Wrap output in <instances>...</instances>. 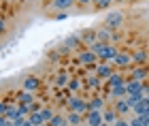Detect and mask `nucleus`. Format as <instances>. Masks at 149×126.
Returning <instances> with one entry per match:
<instances>
[{
	"instance_id": "nucleus-13",
	"label": "nucleus",
	"mask_w": 149,
	"mask_h": 126,
	"mask_svg": "<svg viewBox=\"0 0 149 126\" xmlns=\"http://www.w3.org/2000/svg\"><path fill=\"white\" fill-rule=\"evenodd\" d=\"M117 111H115L113 109V105H111V107H107V109H102V122L104 124H109V126H113V122L115 120H117Z\"/></svg>"
},
{
	"instance_id": "nucleus-5",
	"label": "nucleus",
	"mask_w": 149,
	"mask_h": 126,
	"mask_svg": "<svg viewBox=\"0 0 149 126\" xmlns=\"http://www.w3.org/2000/svg\"><path fill=\"white\" fill-rule=\"evenodd\" d=\"M83 122L87 126H102V111H87V116L83 118Z\"/></svg>"
},
{
	"instance_id": "nucleus-27",
	"label": "nucleus",
	"mask_w": 149,
	"mask_h": 126,
	"mask_svg": "<svg viewBox=\"0 0 149 126\" xmlns=\"http://www.w3.org/2000/svg\"><path fill=\"white\" fill-rule=\"evenodd\" d=\"M100 81H102V79H100V77H96V75H92V77H90V79H87V81H85V88L98 90V88H100Z\"/></svg>"
},
{
	"instance_id": "nucleus-26",
	"label": "nucleus",
	"mask_w": 149,
	"mask_h": 126,
	"mask_svg": "<svg viewBox=\"0 0 149 126\" xmlns=\"http://www.w3.org/2000/svg\"><path fill=\"white\" fill-rule=\"evenodd\" d=\"M130 126H149V118L145 116H134L130 120Z\"/></svg>"
},
{
	"instance_id": "nucleus-36",
	"label": "nucleus",
	"mask_w": 149,
	"mask_h": 126,
	"mask_svg": "<svg viewBox=\"0 0 149 126\" xmlns=\"http://www.w3.org/2000/svg\"><path fill=\"white\" fill-rule=\"evenodd\" d=\"M66 17H68V13H58V15H56V19H58V22H62V19H66Z\"/></svg>"
},
{
	"instance_id": "nucleus-24",
	"label": "nucleus",
	"mask_w": 149,
	"mask_h": 126,
	"mask_svg": "<svg viewBox=\"0 0 149 126\" xmlns=\"http://www.w3.org/2000/svg\"><path fill=\"white\" fill-rule=\"evenodd\" d=\"M68 75H66V71H60L58 73V77H56V83H58V88H66V85H68Z\"/></svg>"
},
{
	"instance_id": "nucleus-28",
	"label": "nucleus",
	"mask_w": 149,
	"mask_h": 126,
	"mask_svg": "<svg viewBox=\"0 0 149 126\" xmlns=\"http://www.w3.org/2000/svg\"><path fill=\"white\" fill-rule=\"evenodd\" d=\"M38 113H40V120H43L45 124L49 122V120H51L53 116H56V113H53V111H51L49 107H40V111H38Z\"/></svg>"
},
{
	"instance_id": "nucleus-7",
	"label": "nucleus",
	"mask_w": 149,
	"mask_h": 126,
	"mask_svg": "<svg viewBox=\"0 0 149 126\" xmlns=\"http://www.w3.org/2000/svg\"><path fill=\"white\" fill-rule=\"evenodd\" d=\"M149 75V66H134L130 71V79L132 81H145Z\"/></svg>"
},
{
	"instance_id": "nucleus-16",
	"label": "nucleus",
	"mask_w": 149,
	"mask_h": 126,
	"mask_svg": "<svg viewBox=\"0 0 149 126\" xmlns=\"http://www.w3.org/2000/svg\"><path fill=\"white\" fill-rule=\"evenodd\" d=\"M72 4H74V0H53V9H56L58 13H64V11H68Z\"/></svg>"
},
{
	"instance_id": "nucleus-1",
	"label": "nucleus",
	"mask_w": 149,
	"mask_h": 126,
	"mask_svg": "<svg viewBox=\"0 0 149 126\" xmlns=\"http://www.w3.org/2000/svg\"><path fill=\"white\" fill-rule=\"evenodd\" d=\"M92 51L100 58V60H104V62H113V58L117 56V49H115L111 43H94Z\"/></svg>"
},
{
	"instance_id": "nucleus-43",
	"label": "nucleus",
	"mask_w": 149,
	"mask_h": 126,
	"mask_svg": "<svg viewBox=\"0 0 149 126\" xmlns=\"http://www.w3.org/2000/svg\"><path fill=\"white\" fill-rule=\"evenodd\" d=\"M49 2H53V0H49Z\"/></svg>"
},
{
	"instance_id": "nucleus-18",
	"label": "nucleus",
	"mask_w": 149,
	"mask_h": 126,
	"mask_svg": "<svg viewBox=\"0 0 149 126\" xmlns=\"http://www.w3.org/2000/svg\"><path fill=\"white\" fill-rule=\"evenodd\" d=\"M126 96V83L117 85V88H111L109 90V98H115V101H119V98Z\"/></svg>"
},
{
	"instance_id": "nucleus-33",
	"label": "nucleus",
	"mask_w": 149,
	"mask_h": 126,
	"mask_svg": "<svg viewBox=\"0 0 149 126\" xmlns=\"http://www.w3.org/2000/svg\"><path fill=\"white\" fill-rule=\"evenodd\" d=\"M113 126H130V120H128V118H117V120L113 122Z\"/></svg>"
},
{
	"instance_id": "nucleus-21",
	"label": "nucleus",
	"mask_w": 149,
	"mask_h": 126,
	"mask_svg": "<svg viewBox=\"0 0 149 126\" xmlns=\"http://www.w3.org/2000/svg\"><path fill=\"white\" fill-rule=\"evenodd\" d=\"M81 43H87L92 47L94 43H98L96 41V30H83V36H81Z\"/></svg>"
},
{
	"instance_id": "nucleus-29",
	"label": "nucleus",
	"mask_w": 149,
	"mask_h": 126,
	"mask_svg": "<svg viewBox=\"0 0 149 126\" xmlns=\"http://www.w3.org/2000/svg\"><path fill=\"white\" fill-rule=\"evenodd\" d=\"M66 90H68V92H72V94H74L77 90H81V81H79L77 77H74V79H70V81H68V85H66Z\"/></svg>"
},
{
	"instance_id": "nucleus-6",
	"label": "nucleus",
	"mask_w": 149,
	"mask_h": 126,
	"mask_svg": "<svg viewBox=\"0 0 149 126\" xmlns=\"http://www.w3.org/2000/svg\"><path fill=\"white\" fill-rule=\"evenodd\" d=\"M24 90H26V92H32V94L38 92V90H40V79L34 77V75H28V77L24 79Z\"/></svg>"
},
{
	"instance_id": "nucleus-39",
	"label": "nucleus",
	"mask_w": 149,
	"mask_h": 126,
	"mask_svg": "<svg viewBox=\"0 0 149 126\" xmlns=\"http://www.w3.org/2000/svg\"><path fill=\"white\" fill-rule=\"evenodd\" d=\"M6 122H9V120H6V118H4V116H0V126H4Z\"/></svg>"
},
{
	"instance_id": "nucleus-2",
	"label": "nucleus",
	"mask_w": 149,
	"mask_h": 126,
	"mask_svg": "<svg viewBox=\"0 0 149 126\" xmlns=\"http://www.w3.org/2000/svg\"><path fill=\"white\" fill-rule=\"evenodd\" d=\"M66 105H68V109L72 111V113H81L83 116L87 111V103L83 101V98H79V96H70L68 101H66Z\"/></svg>"
},
{
	"instance_id": "nucleus-23",
	"label": "nucleus",
	"mask_w": 149,
	"mask_h": 126,
	"mask_svg": "<svg viewBox=\"0 0 149 126\" xmlns=\"http://www.w3.org/2000/svg\"><path fill=\"white\" fill-rule=\"evenodd\" d=\"M64 47L66 49H77V47H81V38L79 36H68V38H66V41H64Z\"/></svg>"
},
{
	"instance_id": "nucleus-37",
	"label": "nucleus",
	"mask_w": 149,
	"mask_h": 126,
	"mask_svg": "<svg viewBox=\"0 0 149 126\" xmlns=\"http://www.w3.org/2000/svg\"><path fill=\"white\" fill-rule=\"evenodd\" d=\"M24 120H26V118H17V120H13V126H24Z\"/></svg>"
},
{
	"instance_id": "nucleus-25",
	"label": "nucleus",
	"mask_w": 149,
	"mask_h": 126,
	"mask_svg": "<svg viewBox=\"0 0 149 126\" xmlns=\"http://www.w3.org/2000/svg\"><path fill=\"white\" fill-rule=\"evenodd\" d=\"M4 118H6V120H17V118H19V113H17V103L15 105H9V109H6V113H4Z\"/></svg>"
},
{
	"instance_id": "nucleus-17",
	"label": "nucleus",
	"mask_w": 149,
	"mask_h": 126,
	"mask_svg": "<svg viewBox=\"0 0 149 126\" xmlns=\"http://www.w3.org/2000/svg\"><path fill=\"white\" fill-rule=\"evenodd\" d=\"M104 109V101L100 96H94L90 103H87V111H102Z\"/></svg>"
},
{
	"instance_id": "nucleus-22",
	"label": "nucleus",
	"mask_w": 149,
	"mask_h": 126,
	"mask_svg": "<svg viewBox=\"0 0 149 126\" xmlns=\"http://www.w3.org/2000/svg\"><path fill=\"white\" fill-rule=\"evenodd\" d=\"M66 122H68V126H81V124H83V116H81V113H72V111H70V113L66 116Z\"/></svg>"
},
{
	"instance_id": "nucleus-14",
	"label": "nucleus",
	"mask_w": 149,
	"mask_h": 126,
	"mask_svg": "<svg viewBox=\"0 0 149 126\" xmlns=\"http://www.w3.org/2000/svg\"><path fill=\"white\" fill-rule=\"evenodd\" d=\"M121 83H126V79H124V75L117 73V71H115L113 75L107 79V88H109V90H111V88H117V85H121Z\"/></svg>"
},
{
	"instance_id": "nucleus-3",
	"label": "nucleus",
	"mask_w": 149,
	"mask_h": 126,
	"mask_svg": "<svg viewBox=\"0 0 149 126\" xmlns=\"http://www.w3.org/2000/svg\"><path fill=\"white\" fill-rule=\"evenodd\" d=\"M121 22H124V13L113 11V13H109V15L104 17V28L115 30V28H119V26H121Z\"/></svg>"
},
{
	"instance_id": "nucleus-15",
	"label": "nucleus",
	"mask_w": 149,
	"mask_h": 126,
	"mask_svg": "<svg viewBox=\"0 0 149 126\" xmlns=\"http://www.w3.org/2000/svg\"><path fill=\"white\" fill-rule=\"evenodd\" d=\"M36 98H34V94L32 92H26V90H19L17 92V103H22V105H32Z\"/></svg>"
},
{
	"instance_id": "nucleus-38",
	"label": "nucleus",
	"mask_w": 149,
	"mask_h": 126,
	"mask_svg": "<svg viewBox=\"0 0 149 126\" xmlns=\"http://www.w3.org/2000/svg\"><path fill=\"white\" fill-rule=\"evenodd\" d=\"M77 2H79L81 6H85V4H90V2H92V0H77Z\"/></svg>"
},
{
	"instance_id": "nucleus-41",
	"label": "nucleus",
	"mask_w": 149,
	"mask_h": 126,
	"mask_svg": "<svg viewBox=\"0 0 149 126\" xmlns=\"http://www.w3.org/2000/svg\"><path fill=\"white\" fill-rule=\"evenodd\" d=\"M81 126H87V124H85V122H83V124H81Z\"/></svg>"
},
{
	"instance_id": "nucleus-32",
	"label": "nucleus",
	"mask_w": 149,
	"mask_h": 126,
	"mask_svg": "<svg viewBox=\"0 0 149 126\" xmlns=\"http://www.w3.org/2000/svg\"><path fill=\"white\" fill-rule=\"evenodd\" d=\"M94 2H96L98 9H109V6L113 4V0H94Z\"/></svg>"
},
{
	"instance_id": "nucleus-34",
	"label": "nucleus",
	"mask_w": 149,
	"mask_h": 126,
	"mask_svg": "<svg viewBox=\"0 0 149 126\" xmlns=\"http://www.w3.org/2000/svg\"><path fill=\"white\" fill-rule=\"evenodd\" d=\"M6 109H9V103L2 101V103H0V116H4V113H6Z\"/></svg>"
},
{
	"instance_id": "nucleus-12",
	"label": "nucleus",
	"mask_w": 149,
	"mask_h": 126,
	"mask_svg": "<svg viewBox=\"0 0 149 126\" xmlns=\"http://www.w3.org/2000/svg\"><path fill=\"white\" fill-rule=\"evenodd\" d=\"M79 62H83V64H87V66H92L94 62H96V54H94L92 49H83V51H79Z\"/></svg>"
},
{
	"instance_id": "nucleus-35",
	"label": "nucleus",
	"mask_w": 149,
	"mask_h": 126,
	"mask_svg": "<svg viewBox=\"0 0 149 126\" xmlns=\"http://www.w3.org/2000/svg\"><path fill=\"white\" fill-rule=\"evenodd\" d=\"M4 32H6V19L0 17V34H4Z\"/></svg>"
},
{
	"instance_id": "nucleus-30",
	"label": "nucleus",
	"mask_w": 149,
	"mask_h": 126,
	"mask_svg": "<svg viewBox=\"0 0 149 126\" xmlns=\"http://www.w3.org/2000/svg\"><path fill=\"white\" fill-rule=\"evenodd\" d=\"M17 113H19V118H28L30 116V107H28V105L17 103Z\"/></svg>"
},
{
	"instance_id": "nucleus-31",
	"label": "nucleus",
	"mask_w": 149,
	"mask_h": 126,
	"mask_svg": "<svg viewBox=\"0 0 149 126\" xmlns=\"http://www.w3.org/2000/svg\"><path fill=\"white\" fill-rule=\"evenodd\" d=\"M28 120L34 124V126H43V124H45L43 120H40V113H38V111H36V113H30V116H28Z\"/></svg>"
},
{
	"instance_id": "nucleus-10",
	"label": "nucleus",
	"mask_w": 149,
	"mask_h": 126,
	"mask_svg": "<svg viewBox=\"0 0 149 126\" xmlns=\"http://www.w3.org/2000/svg\"><path fill=\"white\" fill-rule=\"evenodd\" d=\"M130 62H132V56L130 54H124V51H117V56L113 58V64L119 66V69H126Z\"/></svg>"
},
{
	"instance_id": "nucleus-4",
	"label": "nucleus",
	"mask_w": 149,
	"mask_h": 126,
	"mask_svg": "<svg viewBox=\"0 0 149 126\" xmlns=\"http://www.w3.org/2000/svg\"><path fill=\"white\" fill-rule=\"evenodd\" d=\"M126 94H145V81H126Z\"/></svg>"
},
{
	"instance_id": "nucleus-42",
	"label": "nucleus",
	"mask_w": 149,
	"mask_h": 126,
	"mask_svg": "<svg viewBox=\"0 0 149 126\" xmlns=\"http://www.w3.org/2000/svg\"><path fill=\"white\" fill-rule=\"evenodd\" d=\"M102 126H109V124H102Z\"/></svg>"
},
{
	"instance_id": "nucleus-9",
	"label": "nucleus",
	"mask_w": 149,
	"mask_h": 126,
	"mask_svg": "<svg viewBox=\"0 0 149 126\" xmlns=\"http://www.w3.org/2000/svg\"><path fill=\"white\" fill-rule=\"evenodd\" d=\"M115 36L113 34V30H109V28H100V30H96V41L98 43H109V41H115Z\"/></svg>"
},
{
	"instance_id": "nucleus-11",
	"label": "nucleus",
	"mask_w": 149,
	"mask_h": 126,
	"mask_svg": "<svg viewBox=\"0 0 149 126\" xmlns=\"http://www.w3.org/2000/svg\"><path fill=\"white\" fill-rule=\"evenodd\" d=\"M113 73H115V69H113L109 62H104V64L96 66V77H100V79H109Z\"/></svg>"
},
{
	"instance_id": "nucleus-20",
	"label": "nucleus",
	"mask_w": 149,
	"mask_h": 126,
	"mask_svg": "<svg viewBox=\"0 0 149 126\" xmlns=\"http://www.w3.org/2000/svg\"><path fill=\"white\" fill-rule=\"evenodd\" d=\"M132 56V62H136L139 66H143L145 62H147V51L145 49H136L134 54H130Z\"/></svg>"
},
{
	"instance_id": "nucleus-40",
	"label": "nucleus",
	"mask_w": 149,
	"mask_h": 126,
	"mask_svg": "<svg viewBox=\"0 0 149 126\" xmlns=\"http://www.w3.org/2000/svg\"><path fill=\"white\" fill-rule=\"evenodd\" d=\"M113 2H126V0H113Z\"/></svg>"
},
{
	"instance_id": "nucleus-8",
	"label": "nucleus",
	"mask_w": 149,
	"mask_h": 126,
	"mask_svg": "<svg viewBox=\"0 0 149 126\" xmlns=\"http://www.w3.org/2000/svg\"><path fill=\"white\" fill-rule=\"evenodd\" d=\"M113 109L117 111V116H119V118H126V116H128V113L132 111V107H130V105L126 103V98H119V101H115Z\"/></svg>"
},
{
	"instance_id": "nucleus-19",
	"label": "nucleus",
	"mask_w": 149,
	"mask_h": 126,
	"mask_svg": "<svg viewBox=\"0 0 149 126\" xmlns=\"http://www.w3.org/2000/svg\"><path fill=\"white\" fill-rule=\"evenodd\" d=\"M149 109V98H143L141 103H136L132 107V111H134V116H145V111Z\"/></svg>"
}]
</instances>
